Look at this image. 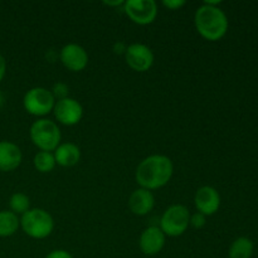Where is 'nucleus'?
<instances>
[{"instance_id":"nucleus-1","label":"nucleus","mask_w":258,"mask_h":258,"mask_svg":"<svg viewBox=\"0 0 258 258\" xmlns=\"http://www.w3.org/2000/svg\"><path fill=\"white\" fill-rule=\"evenodd\" d=\"M174 174L171 159L161 154L146 156L140 161L135 171V180L139 188L153 191L165 186Z\"/></svg>"},{"instance_id":"nucleus-2","label":"nucleus","mask_w":258,"mask_h":258,"mask_svg":"<svg viewBox=\"0 0 258 258\" xmlns=\"http://www.w3.org/2000/svg\"><path fill=\"white\" fill-rule=\"evenodd\" d=\"M194 25L202 38L209 42L221 40L228 30V18L218 5L204 3L196 10Z\"/></svg>"},{"instance_id":"nucleus-3","label":"nucleus","mask_w":258,"mask_h":258,"mask_svg":"<svg viewBox=\"0 0 258 258\" xmlns=\"http://www.w3.org/2000/svg\"><path fill=\"white\" fill-rule=\"evenodd\" d=\"M20 228L33 239H44L54 229V219L42 208H30L20 217Z\"/></svg>"},{"instance_id":"nucleus-4","label":"nucleus","mask_w":258,"mask_h":258,"mask_svg":"<svg viewBox=\"0 0 258 258\" xmlns=\"http://www.w3.org/2000/svg\"><path fill=\"white\" fill-rule=\"evenodd\" d=\"M29 136L32 143L40 151L53 153L62 140L60 128L55 121L49 118H38L29 128Z\"/></svg>"},{"instance_id":"nucleus-5","label":"nucleus","mask_w":258,"mask_h":258,"mask_svg":"<svg viewBox=\"0 0 258 258\" xmlns=\"http://www.w3.org/2000/svg\"><path fill=\"white\" fill-rule=\"evenodd\" d=\"M55 98L50 90L45 87H33L23 97V106L29 115L38 118H44L53 112Z\"/></svg>"},{"instance_id":"nucleus-6","label":"nucleus","mask_w":258,"mask_h":258,"mask_svg":"<svg viewBox=\"0 0 258 258\" xmlns=\"http://www.w3.org/2000/svg\"><path fill=\"white\" fill-rule=\"evenodd\" d=\"M189 221V209L183 204H173L163 213L159 227L165 236L179 237L188 231Z\"/></svg>"},{"instance_id":"nucleus-7","label":"nucleus","mask_w":258,"mask_h":258,"mask_svg":"<svg viewBox=\"0 0 258 258\" xmlns=\"http://www.w3.org/2000/svg\"><path fill=\"white\" fill-rule=\"evenodd\" d=\"M123 12L135 24L149 25L155 22L159 10L154 0H127L123 4Z\"/></svg>"},{"instance_id":"nucleus-8","label":"nucleus","mask_w":258,"mask_h":258,"mask_svg":"<svg viewBox=\"0 0 258 258\" xmlns=\"http://www.w3.org/2000/svg\"><path fill=\"white\" fill-rule=\"evenodd\" d=\"M123 55L128 67L140 73L150 70L155 60V55L151 48L143 43H133L127 45Z\"/></svg>"},{"instance_id":"nucleus-9","label":"nucleus","mask_w":258,"mask_h":258,"mask_svg":"<svg viewBox=\"0 0 258 258\" xmlns=\"http://www.w3.org/2000/svg\"><path fill=\"white\" fill-rule=\"evenodd\" d=\"M53 115L55 120L64 126H75L82 120L83 107L76 98L67 97L55 101Z\"/></svg>"},{"instance_id":"nucleus-10","label":"nucleus","mask_w":258,"mask_h":258,"mask_svg":"<svg viewBox=\"0 0 258 258\" xmlns=\"http://www.w3.org/2000/svg\"><path fill=\"white\" fill-rule=\"evenodd\" d=\"M59 59L71 72H81L88 66V53L77 43H68L60 49Z\"/></svg>"},{"instance_id":"nucleus-11","label":"nucleus","mask_w":258,"mask_h":258,"mask_svg":"<svg viewBox=\"0 0 258 258\" xmlns=\"http://www.w3.org/2000/svg\"><path fill=\"white\" fill-rule=\"evenodd\" d=\"M194 204H196L197 212L204 214L206 217L213 216L219 211L221 196L213 186H201L194 196Z\"/></svg>"},{"instance_id":"nucleus-12","label":"nucleus","mask_w":258,"mask_h":258,"mask_svg":"<svg viewBox=\"0 0 258 258\" xmlns=\"http://www.w3.org/2000/svg\"><path fill=\"white\" fill-rule=\"evenodd\" d=\"M166 236L160 227L150 226L145 228L139 238V247L146 256H155L163 251L165 246Z\"/></svg>"},{"instance_id":"nucleus-13","label":"nucleus","mask_w":258,"mask_h":258,"mask_svg":"<svg viewBox=\"0 0 258 258\" xmlns=\"http://www.w3.org/2000/svg\"><path fill=\"white\" fill-rule=\"evenodd\" d=\"M128 209L133 214L139 217L148 216L155 206V197L153 191L144 188H138L128 197Z\"/></svg>"},{"instance_id":"nucleus-14","label":"nucleus","mask_w":258,"mask_h":258,"mask_svg":"<svg viewBox=\"0 0 258 258\" xmlns=\"http://www.w3.org/2000/svg\"><path fill=\"white\" fill-rule=\"evenodd\" d=\"M23 153L17 144L12 141H0V171L9 173L20 166Z\"/></svg>"},{"instance_id":"nucleus-15","label":"nucleus","mask_w":258,"mask_h":258,"mask_svg":"<svg viewBox=\"0 0 258 258\" xmlns=\"http://www.w3.org/2000/svg\"><path fill=\"white\" fill-rule=\"evenodd\" d=\"M55 164L62 168H72L81 160V149L73 143H60L53 151Z\"/></svg>"},{"instance_id":"nucleus-16","label":"nucleus","mask_w":258,"mask_h":258,"mask_svg":"<svg viewBox=\"0 0 258 258\" xmlns=\"http://www.w3.org/2000/svg\"><path fill=\"white\" fill-rule=\"evenodd\" d=\"M20 228V218L10 211H0V237H12Z\"/></svg>"},{"instance_id":"nucleus-17","label":"nucleus","mask_w":258,"mask_h":258,"mask_svg":"<svg viewBox=\"0 0 258 258\" xmlns=\"http://www.w3.org/2000/svg\"><path fill=\"white\" fill-rule=\"evenodd\" d=\"M254 244L248 237H238L232 242L228 251L229 258H251L253 254Z\"/></svg>"},{"instance_id":"nucleus-18","label":"nucleus","mask_w":258,"mask_h":258,"mask_svg":"<svg viewBox=\"0 0 258 258\" xmlns=\"http://www.w3.org/2000/svg\"><path fill=\"white\" fill-rule=\"evenodd\" d=\"M33 165H34L37 171L42 174H47L54 170L57 164H55L53 153H49V151H38L34 155V158H33Z\"/></svg>"},{"instance_id":"nucleus-19","label":"nucleus","mask_w":258,"mask_h":258,"mask_svg":"<svg viewBox=\"0 0 258 258\" xmlns=\"http://www.w3.org/2000/svg\"><path fill=\"white\" fill-rule=\"evenodd\" d=\"M9 208L17 216H23L30 209V199L24 193H14L9 199Z\"/></svg>"},{"instance_id":"nucleus-20","label":"nucleus","mask_w":258,"mask_h":258,"mask_svg":"<svg viewBox=\"0 0 258 258\" xmlns=\"http://www.w3.org/2000/svg\"><path fill=\"white\" fill-rule=\"evenodd\" d=\"M50 92H52V95L54 96L55 101H59V100H63V98L70 97V96H68L70 88H68V86L63 82L55 83V85L53 86L52 90H50Z\"/></svg>"},{"instance_id":"nucleus-21","label":"nucleus","mask_w":258,"mask_h":258,"mask_svg":"<svg viewBox=\"0 0 258 258\" xmlns=\"http://www.w3.org/2000/svg\"><path fill=\"white\" fill-rule=\"evenodd\" d=\"M207 223V217L204 214L196 212L194 214H190V221H189V226H191L196 229H202Z\"/></svg>"},{"instance_id":"nucleus-22","label":"nucleus","mask_w":258,"mask_h":258,"mask_svg":"<svg viewBox=\"0 0 258 258\" xmlns=\"http://www.w3.org/2000/svg\"><path fill=\"white\" fill-rule=\"evenodd\" d=\"M186 4L185 0H164L163 5L169 10H178Z\"/></svg>"},{"instance_id":"nucleus-23","label":"nucleus","mask_w":258,"mask_h":258,"mask_svg":"<svg viewBox=\"0 0 258 258\" xmlns=\"http://www.w3.org/2000/svg\"><path fill=\"white\" fill-rule=\"evenodd\" d=\"M44 258H73V256L66 249H54L50 251Z\"/></svg>"},{"instance_id":"nucleus-24","label":"nucleus","mask_w":258,"mask_h":258,"mask_svg":"<svg viewBox=\"0 0 258 258\" xmlns=\"http://www.w3.org/2000/svg\"><path fill=\"white\" fill-rule=\"evenodd\" d=\"M5 75H7V60H5L4 55L0 54V82L4 80Z\"/></svg>"},{"instance_id":"nucleus-25","label":"nucleus","mask_w":258,"mask_h":258,"mask_svg":"<svg viewBox=\"0 0 258 258\" xmlns=\"http://www.w3.org/2000/svg\"><path fill=\"white\" fill-rule=\"evenodd\" d=\"M103 4L107 5V7H121L123 4H125V2L123 0H116V2H103Z\"/></svg>"},{"instance_id":"nucleus-26","label":"nucleus","mask_w":258,"mask_h":258,"mask_svg":"<svg viewBox=\"0 0 258 258\" xmlns=\"http://www.w3.org/2000/svg\"><path fill=\"white\" fill-rule=\"evenodd\" d=\"M4 103H5V96H4V93H3L2 91H0V108H2L3 106H4Z\"/></svg>"}]
</instances>
